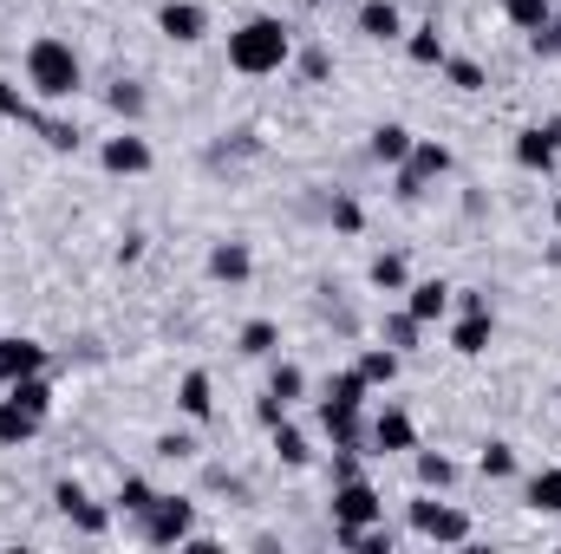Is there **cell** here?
I'll use <instances>...</instances> for the list:
<instances>
[{"label": "cell", "mask_w": 561, "mask_h": 554, "mask_svg": "<svg viewBox=\"0 0 561 554\" xmlns=\"http://www.w3.org/2000/svg\"><path fill=\"white\" fill-rule=\"evenodd\" d=\"M157 457H163V463H190V457H196V437H190V430H163V437H157Z\"/></svg>", "instance_id": "obj_41"}, {"label": "cell", "mask_w": 561, "mask_h": 554, "mask_svg": "<svg viewBox=\"0 0 561 554\" xmlns=\"http://www.w3.org/2000/svg\"><path fill=\"white\" fill-rule=\"evenodd\" d=\"M523 503H529L536 516H561V470H536V476H523Z\"/></svg>", "instance_id": "obj_27"}, {"label": "cell", "mask_w": 561, "mask_h": 554, "mask_svg": "<svg viewBox=\"0 0 561 554\" xmlns=\"http://www.w3.org/2000/svg\"><path fill=\"white\" fill-rule=\"evenodd\" d=\"M157 33L170 46H196V39H209V7L203 0H163L157 7Z\"/></svg>", "instance_id": "obj_9"}, {"label": "cell", "mask_w": 561, "mask_h": 554, "mask_svg": "<svg viewBox=\"0 0 561 554\" xmlns=\"http://www.w3.org/2000/svg\"><path fill=\"white\" fill-rule=\"evenodd\" d=\"M556 229H561V196H556Z\"/></svg>", "instance_id": "obj_48"}, {"label": "cell", "mask_w": 561, "mask_h": 554, "mask_svg": "<svg viewBox=\"0 0 561 554\" xmlns=\"http://www.w3.org/2000/svg\"><path fill=\"white\" fill-rule=\"evenodd\" d=\"M437 72H444V79H450L457 92H483V66H477V59H457V53H450V59H444Z\"/></svg>", "instance_id": "obj_40"}, {"label": "cell", "mask_w": 561, "mask_h": 554, "mask_svg": "<svg viewBox=\"0 0 561 554\" xmlns=\"http://www.w3.org/2000/svg\"><path fill=\"white\" fill-rule=\"evenodd\" d=\"M366 280H373L379 293H405V287H412V268H405V255H373Z\"/></svg>", "instance_id": "obj_38"}, {"label": "cell", "mask_w": 561, "mask_h": 554, "mask_svg": "<svg viewBox=\"0 0 561 554\" xmlns=\"http://www.w3.org/2000/svg\"><path fill=\"white\" fill-rule=\"evenodd\" d=\"M287 66H294V33L280 26L275 13H249V20L229 33V72L268 79V72H287Z\"/></svg>", "instance_id": "obj_2"}, {"label": "cell", "mask_w": 561, "mask_h": 554, "mask_svg": "<svg viewBox=\"0 0 561 554\" xmlns=\"http://www.w3.org/2000/svg\"><path fill=\"white\" fill-rule=\"evenodd\" d=\"M556 399H561V392H556Z\"/></svg>", "instance_id": "obj_50"}, {"label": "cell", "mask_w": 561, "mask_h": 554, "mask_svg": "<svg viewBox=\"0 0 561 554\" xmlns=\"http://www.w3.org/2000/svg\"><path fill=\"white\" fill-rule=\"evenodd\" d=\"M405 307L419 313L424 326L450 320V280H412V287H405Z\"/></svg>", "instance_id": "obj_19"}, {"label": "cell", "mask_w": 561, "mask_h": 554, "mask_svg": "<svg viewBox=\"0 0 561 554\" xmlns=\"http://www.w3.org/2000/svg\"><path fill=\"white\" fill-rule=\"evenodd\" d=\"M379 339H386L392 353H419V339H424V320L412 313V307H399V313H386V320H379Z\"/></svg>", "instance_id": "obj_24"}, {"label": "cell", "mask_w": 561, "mask_h": 554, "mask_svg": "<svg viewBox=\"0 0 561 554\" xmlns=\"http://www.w3.org/2000/svg\"><path fill=\"white\" fill-rule=\"evenodd\" d=\"M412 143H419V131H405V125H373L366 157H373V163H386V170H399V163L412 157Z\"/></svg>", "instance_id": "obj_18"}, {"label": "cell", "mask_w": 561, "mask_h": 554, "mask_svg": "<svg viewBox=\"0 0 561 554\" xmlns=\"http://www.w3.org/2000/svg\"><path fill=\"white\" fill-rule=\"evenodd\" d=\"M327 509H333V529H373V522H386V496H379L366 476H346V483H333Z\"/></svg>", "instance_id": "obj_5"}, {"label": "cell", "mask_w": 561, "mask_h": 554, "mask_svg": "<svg viewBox=\"0 0 561 554\" xmlns=\"http://www.w3.org/2000/svg\"><path fill=\"white\" fill-rule=\"evenodd\" d=\"M0 392H13L20 405H33L39 417H53V372H26V379H13V385H0Z\"/></svg>", "instance_id": "obj_36"}, {"label": "cell", "mask_w": 561, "mask_h": 554, "mask_svg": "<svg viewBox=\"0 0 561 554\" xmlns=\"http://www.w3.org/2000/svg\"><path fill=\"white\" fill-rule=\"evenodd\" d=\"M26 92H33L39 105H72V99L85 92V66H79L72 39L39 33V39L26 46Z\"/></svg>", "instance_id": "obj_1"}, {"label": "cell", "mask_w": 561, "mask_h": 554, "mask_svg": "<svg viewBox=\"0 0 561 554\" xmlns=\"http://www.w3.org/2000/svg\"><path fill=\"white\" fill-rule=\"evenodd\" d=\"M307 7H327V0H307Z\"/></svg>", "instance_id": "obj_49"}, {"label": "cell", "mask_w": 561, "mask_h": 554, "mask_svg": "<svg viewBox=\"0 0 561 554\" xmlns=\"http://www.w3.org/2000/svg\"><path fill=\"white\" fill-rule=\"evenodd\" d=\"M399 170H412V176H419L424 189H431V183H444V176L457 170V157H450V143H437V138H419V143H412V157H405Z\"/></svg>", "instance_id": "obj_15"}, {"label": "cell", "mask_w": 561, "mask_h": 554, "mask_svg": "<svg viewBox=\"0 0 561 554\" xmlns=\"http://www.w3.org/2000/svg\"><path fill=\"white\" fill-rule=\"evenodd\" d=\"M320 405H333V412H366V405H373V385L359 379V366H346V372H327V385H320Z\"/></svg>", "instance_id": "obj_13"}, {"label": "cell", "mask_w": 561, "mask_h": 554, "mask_svg": "<svg viewBox=\"0 0 561 554\" xmlns=\"http://www.w3.org/2000/svg\"><path fill=\"white\" fill-rule=\"evenodd\" d=\"M294 72H300L307 85H327V79H333V53H327V46H294Z\"/></svg>", "instance_id": "obj_39"}, {"label": "cell", "mask_w": 561, "mask_h": 554, "mask_svg": "<svg viewBox=\"0 0 561 554\" xmlns=\"http://www.w3.org/2000/svg\"><path fill=\"white\" fill-rule=\"evenodd\" d=\"M359 457H366V450H333V483H346V476H359Z\"/></svg>", "instance_id": "obj_44"}, {"label": "cell", "mask_w": 561, "mask_h": 554, "mask_svg": "<svg viewBox=\"0 0 561 554\" xmlns=\"http://www.w3.org/2000/svg\"><path fill=\"white\" fill-rule=\"evenodd\" d=\"M419 450V424L405 405H379L366 417V457H412Z\"/></svg>", "instance_id": "obj_7"}, {"label": "cell", "mask_w": 561, "mask_h": 554, "mask_svg": "<svg viewBox=\"0 0 561 554\" xmlns=\"http://www.w3.org/2000/svg\"><path fill=\"white\" fill-rule=\"evenodd\" d=\"M496 7H503V20H510L516 33H542L549 13H556V0H496Z\"/></svg>", "instance_id": "obj_35"}, {"label": "cell", "mask_w": 561, "mask_h": 554, "mask_svg": "<svg viewBox=\"0 0 561 554\" xmlns=\"http://www.w3.org/2000/svg\"><path fill=\"white\" fill-rule=\"evenodd\" d=\"M150 138H144L138 125H125V131H112V138L99 143V170L105 176H150Z\"/></svg>", "instance_id": "obj_8"}, {"label": "cell", "mask_w": 561, "mask_h": 554, "mask_svg": "<svg viewBox=\"0 0 561 554\" xmlns=\"http://www.w3.org/2000/svg\"><path fill=\"white\" fill-rule=\"evenodd\" d=\"M275 346H280L275 320H242V333H236V353L242 359H275Z\"/></svg>", "instance_id": "obj_28"}, {"label": "cell", "mask_w": 561, "mask_h": 554, "mask_svg": "<svg viewBox=\"0 0 561 554\" xmlns=\"http://www.w3.org/2000/svg\"><path fill=\"white\" fill-rule=\"evenodd\" d=\"M549 268H561V235H556V249H549Z\"/></svg>", "instance_id": "obj_47"}, {"label": "cell", "mask_w": 561, "mask_h": 554, "mask_svg": "<svg viewBox=\"0 0 561 554\" xmlns=\"http://www.w3.org/2000/svg\"><path fill=\"white\" fill-rule=\"evenodd\" d=\"M176 412L190 417V424H209L216 417V379L196 366V372H183V385H176Z\"/></svg>", "instance_id": "obj_16"}, {"label": "cell", "mask_w": 561, "mask_h": 554, "mask_svg": "<svg viewBox=\"0 0 561 554\" xmlns=\"http://www.w3.org/2000/svg\"><path fill=\"white\" fill-rule=\"evenodd\" d=\"M353 366H359V379H366V385H373V392H386V385H392V379H399V366H405V353H392V346H386V339H379V346H366V353H359V359H353Z\"/></svg>", "instance_id": "obj_21"}, {"label": "cell", "mask_w": 561, "mask_h": 554, "mask_svg": "<svg viewBox=\"0 0 561 554\" xmlns=\"http://www.w3.org/2000/svg\"><path fill=\"white\" fill-rule=\"evenodd\" d=\"M320 216H327V229H340V235H359V229H366V209H359V196H353V189H333Z\"/></svg>", "instance_id": "obj_29"}, {"label": "cell", "mask_w": 561, "mask_h": 554, "mask_svg": "<svg viewBox=\"0 0 561 554\" xmlns=\"http://www.w3.org/2000/svg\"><path fill=\"white\" fill-rule=\"evenodd\" d=\"M516 163H523V170H536V176H549V170L561 163V150L542 138V125H523V131H516Z\"/></svg>", "instance_id": "obj_22"}, {"label": "cell", "mask_w": 561, "mask_h": 554, "mask_svg": "<svg viewBox=\"0 0 561 554\" xmlns=\"http://www.w3.org/2000/svg\"><path fill=\"white\" fill-rule=\"evenodd\" d=\"M529 53H536V59H561V7L549 13L542 33H529Z\"/></svg>", "instance_id": "obj_42"}, {"label": "cell", "mask_w": 561, "mask_h": 554, "mask_svg": "<svg viewBox=\"0 0 561 554\" xmlns=\"http://www.w3.org/2000/svg\"><path fill=\"white\" fill-rule=\"evenodd\" d=\"M255 417H262V424H268V430H275L280 417H287V405H280L275 392H262V405H255Z\"/></svg>", "instance_id": "obj_45"}, {"label": "cell", "mask_w": 561, "mask_h": 554, "mask_svg": "<svg viewBox=\"0 0 561 554\" xmlns=\"http://www.w3.org/2000/svg\"><path fill=\"white\" fill-rule=\"evenodd\" d=\"M268 437H275V457L287 463V470H307V463H313V450H307V430H300V424H287V417H280Z\"/></svg>", "instance_id": "obj_32"}, {"label": "cell", "mask_w": 561, "mask_h": 554, "mask_svg": "<svg viewBox=\"0 0 561 554\" xmlns=\"http://www.w3.org/2000/svg\"><path fill=\"white\" fill-rule=\"evenodd\" d=\"M542 138H549V143L561 150V112H556V118H542Z\"/></svg>", "instance_id": "obj_46"}, {"label": "cell", "mask_w": 561, "mask_h": 554, "mask_svg": "<svg viewBox=\"0 0 561 554\" xmlns=\"http://www.w3.org/2000/svg\"><path fill=\"white\" fill-rule=\"evenodd\" d=\"M320 430L333 437V450H366V412H333V405H320Z\"/></svg>", "instance_id": "obj_20"}, {"label": "cell", "mask_w": 561, "mask_h": 554, "mask_svg": "<svg viewBox=\"0 0 561 554\" xmlns=\"http://www.w3.org/2000/svg\"><path fill=\"white\" fill-rule=\"evenodd\" d=\"M412 476H419V489H437V496H444V489L457 483V463H450L444 450H412Z\"/></svg>", "instance_id": "obj_26"}, {"label": "cell", "mask_w": 561, "mask_h": 554, "mask_svg": "<svg viewBox=\"0 0 561 554\" xmlns=\"http://www.w3.org/2000/svg\"><path fill=\"white\" fill-rule=\"evenodd\" d=\"M405 59L437 72V66L450 59V46H444V33H437V26H405Z\"/></svg>", "instance_id": "obj_25"}, {"label": "cell", "mask_w": 561, "mask_h": 554, "mask_svg": "<svg viewBox=\"0 0 561 554\" xmlns=\"http://www.w3.org/2000/svg\"><path fill=\"white\" fill-rule=\"evenodd\" d=\"M190 529H196V503L190 496H157L138 522H131V535H138L144 549H183Z\"/></svg>", "instance_id": "obj_4"}, {"label": "cell", "mask_w": 561, "mask_h": 554, "mask_svg": "<svg viewBox=\"0 0 561 554\" xmlns=\"http://www.w3.org/2000/svg\"><path fill=\"white\" fill-rule=\"evenodd\" d=\"M353 26H359L373 46L405 39V13H399V0H359V7H353Z\"/></svg>", "instance_id": "obj_10"}, {"label": "cell", "mask_w": 561, "mask_h": 554, "mask_svg": "<svg viewBox=\"0 0 561 554\" xmlns=\"http://www.w3.org/2000/svg\"><path fill=\"white\" fill-rule=\"evenodd\" d=\"M26 372H53V353L39 346V339H0V385H13V379H26Z\"/></svg>", "instance_id": "obj_11"}, {"label": "cell", "mask_w": 561, "mask_h": 554, "mask_svg": "<svg viewBox=\"0 0 561 554\" xmlns=\"http://www.w3.org/2000/svg\"><path fill=\"white\" fill-rule=\"evenodd\" d=\"M53 509H59V516H66V522L79 529V535H92V542H99V535H105V529L118 522V516H112V509H105V503H99V496H92V489L79 483V476L53 483Z\"/></svg>", "instance_id": "obj_6"}, {"label": "cell", "mask_w": 561, "mask_h": 554, "mask_svg": "<svg viewBox=\"0 0 561 554\" xmlns=\"http://www.w3.org/2000/svg\"><path fill=\"white\" fill-rule=\"evenodd\" d=\"M33 131H39V143H46V150H59V157H72V150L85 143V131H79L72 118H59V112H39V125H33Z\"/></svg>", "instance_id": "obj_31"}, {"label": "cell", "mask_w": 561, "mask_h": 554, "mask_svg": "<svg viewBox=\"0 0 561 554\" xmlns=\"http://www.w3.org/2000/svg\"><path fill=\"white\" fill-rule=\"evenodd\" d=\"M268 392H275L280 405H287V412H294V405H300V399H307V372H300V366H294V359H275V366H268Z\"/></svg>", "instance_id": "obj_33"}, {"label": "cell", "mask_w": 561, "mask_h": 554, "mask_svg": "<svg viewBox=\"0 0 561 554\" xmlns=\"http://www.w3.org/2000/svg\"><path fill=\"white\" fill-rule=\"evenodd\" d=\"M203 275L216 280V287H242V280L255 275L249 242H216V249H209V262H203Z\"/></svg>", "instance_id": "obj_12"}, {"label": "cell", "mask_w": 561, "mask_h": 554, "mask_svg": "<svg viewBox=\"0 0 561 554\" xmlns=\"http://www.w3.org/2000/svg\"><path fill=\"white\" fill-rule=\"evenodd\" d=\"M0 118H7V125H39V99H33L26 85L0 79Z\"/></svg>", "instance_id": "obj_34"}, {"label": "cell", "mask_w": 561, "mask_h": 554, "mask_svg": "<svg viewBox=\"0 0 561 554\" xmlns=\"http://www.w3.org/2000/svg\"><path fill=\"white\" fill-rule=\"evenodd\" d=\"M39 430H46V417L33 412V405H20L13 392L0 399V450H20V443H33Z\"/></svg>", "instance_id": "obj_14"}, {"label": "cell", "mask_w": 561, "mask_h": 554, "mask_svg": "<svg viewBox=\"0 0 561 554\" xmlns=\"http://www.w3.org/2000/svg\"><path fill=\"white\" fill-rule=\"evenodd\" d=\"M450 307H457V313H496L483 287H450Z\"/></svg>", "instance_id": "obj_43"}, {"label": "cell", "mask_w": 561, "mask_h": 554, "mask_svg": "<svg viewBox=\"0 0 561 554\" xmlns=\"http://www.w3.org/2000/svg\"><path fill=\"white\" fill-rule=\"evenodd\" d=\"M490 339H496V313H457L450 320V353L477 359V353H490Z\"/></svg>", "instance_id": "obj_17"}, {"label": "cell", "mask_w": 561, "mask_h": 554, "mask_svg": "<svg viewBox=\"0 0 561 554\" xmlns=\"http://www.w3.org/2000/svg\"><path fill=\"white\" fill-rule=\"evenodd\" d=\"M150 503H157V489H150L144 476H125V483H118V496H112V516H125V522H138V516L150 509Z\"/></svg>", "instance_id": "obj_37"}, {"label": "cell", "mask_w": 561, "mask_h": 554, "mask_svg": "<svg viewBox=\"0 0 561 554\" xmlns=\"http://www.w3.org/2000/svg\"><path fill=\"white\" fill-rule=\"evenodd\" d=\"M405 522H412L419 542H437V549H470V535H477L457 503H437V489H424L419 503L405 509Z\"/></svg>", "instance_id": "obj_3"}, {"label": "cell", "mask_w": 561, "mask_h": 554, "mask_svg": "<svg viewBox=\"0 0 561 554\" xmlns=\"http://www.w3.org/2000/svg\"><path fill=\"white\" fill-rule=\"evenodd\" d=\"M477 476H483V483H510V476H516V443L490 437V443L477 450Z\"/></svg>", "instance_id": "obj_30"}, {"label": "cell", "mask_w": 561, "mask_h": 554, "mask_svg": "<svg viewBox=\"0 0 561 554\" xmlns=\"http://www.w3.org/2000/svg\"><path fill=\"white\" fill-rule=\"evenodd\" d=\"M105 105H112V118H118V125H144V112H150V92H144L138 79H112Z\"/></svg>", "instance_id": "obj_23"}]
</instances>
